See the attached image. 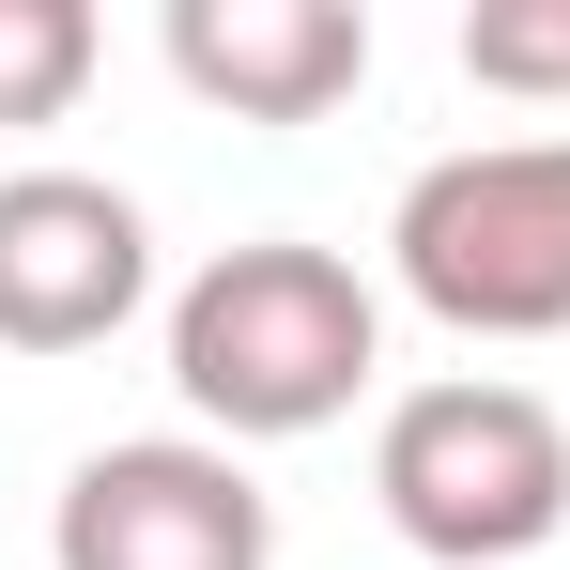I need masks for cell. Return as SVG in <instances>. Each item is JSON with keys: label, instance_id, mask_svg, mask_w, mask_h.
Returning <instances> with one entry per match:
<instances>
[{"label": "cell", "instance_id": "obj_2", "mask_svg": "<svg viewBox=\"0 0 570 570\" xmlns=\"http://www.w3.org/2000/svg\"><path fill=\"white\" fill-rule=\"evenodd\" d=\"M371 493L432 570H509L570 524V416L540 385H493V371L401 385L371 432Z\"/></svg>", "mask_w": 570, "mask_h": 570}, {"label": "cell", "instance_id": "obj_7", "mask_svg": "<svg viewBox=\"0 0 570 570\" xmlns=\"http://www.w3.org/2000/svg\"><path fill=\"white\" fill-rule=\"evenodd\" d=\"M94 78V0H0V124H62Z\"/></svg>", "mask_w": 570, "mask_h": 570}, {"label": "cell", "instance_id": "obj_5", "mask_svg": "<svg viewBox=\"0 0 570 570\" xmlns=\"http://www.w3.org/2000/svg\"><path fill=\"white\" fill-rule=\"evenodd\" d=\"M155 293L139 200L94 170H0V355H94Z\"/></svg>", "mask_w": 570, "mask_h": 570}, {"label": "cell", "instance_id": "obj_3", "mask_svg": "<svg viewBox=\"0 0 570 570\" xmlns=\"http://www.w3.org/2000/svg\"><path fill=\"white\" fill-rule=\"evenodd\" d=\"M385 263L463 340H570V139L432 155L385 216Z\"/></svg>", "mask_w": 570, "mask_h": 570}, {"label": "cell", "instance_id": "obj_4", "mask_svg": "<svg viewBox=\"0 0 570 570\" xmlns=\"http://www.w3.org/2000/svg\"><path fill=\"white\" fill-rule=\"evenodd\" d=\"M47 570H278V509L232 448H186V432H139V448H94L47 509Z\"/></svg>", "mask_w": 570, "mask_h": 570}, {"label": "cell", "instance_id": "obj_1", "mask_svg": "<svg viewBox=\"0 0 570 570\" xmlns=\"http://www.w3.org/2000/svg\"><path fill=\"white\" fill-rule=\"evenodd\" d=\"M385 355V308L340 247H293V232H247L216 247L186 293H170V385L232 448H278V432H324L355 416V385Z\"/></svg>", "mask_w": 570, "mask_h": 570}, {"label": "cell", "instance_id": "obj_6", "mask_svg": "<svg viewBox=\"0 0 570 570\" xmlns=\"http://www.w3.org/2000/svg\"><path fill=\"white\" fill-rule=\"evenodd\" d=\"M170 78L232 124H324L371 78V16L355 0H170Z\"/></svg>", "mask_w": 570, "mask_h": 570}, {"label": "cell", "instance_id": "obj_8", "mask_svg": "<svg viewBox=\"0 0 570 570\" xmlns=\"http://www.w3.org/2000/svg\"><path fill=\"white\" fill-rule=\"evenodd\" d=\"M463 78L478 94H570V0H478L463 16Z\"/></svg>", "mask_w": 570, "mask_h": 570}]
</instances>
